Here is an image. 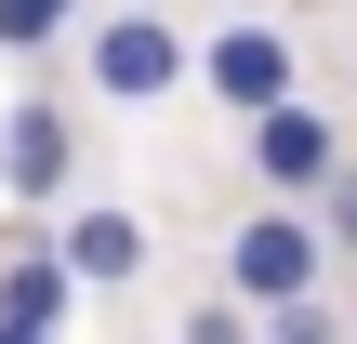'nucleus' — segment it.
<instances>
[{"instance_id":"f257e3e1","label":"nucleus","mask_w":357,"mask_h":344,"mask_svg":"<svg viewBox=\"0 0 357 344\" xmlns=\"http://www.w3.org/2000/svg\"><path fill=\"white\" fill-rule=\"evenodd\" d=\"M318 265H331V239H318L305 212H252V225L225 239V292H238V305H305Z\"/></svg>"},{"instance_id":"f03ea898","label":"nucleus","mask_w":357,"mask_h":344,"mask_svg":"<svg viewBox=\"0 0 357 344\" xmlns=\"http://www.w3.org/2000/svg\"><path fill=\"white\" fill-rule=\"evenodd\" d=\"M185 66H199V53H185V40H172L159 13H106V27H93V93H119V106L172 93Z\"/></svg>"},{"instance_id":"7ed1b4c3","label":"nucleus","mask_w":357,"mask_h":344,"mask_svg":"<svg viewBox=\"0 0 357 344\" xmlns=\"http://www.w3.org/2000/svg\"><path fill=\"white\" fill-rule=\"evenodd\" d=\"M199 80H212L238 119H265V106H291V40L238 13V27H212V40H199Z\"/></svg>"},{"instance_id":"20e7f679","label":"nucleus","mask_w":357,"mask_h":344,"mask_svg":"<svg viewBox=\"0 0 357 344\" xmlns=\"http://www.w3.org/2000/svg\"><path fill=\"white\" fill-rule=\"evenodd\" d=\"M252 172H265L278 199H318V186L344 172V133H331V119L291 93V106H265V119H252Z\"/></svg>"},{"instance_id":"39448f33","label":"nucleus","mask_w":357,"mask_h":344,"mask_svg":"<svg viewBox=\"0 0 357 344\" xmlns=\"http://www.w3.org/2000/svg\"><path fill=\"white\" fill-rule=\"evenodd\" d=\"M66 172H79V133H66V106L26 93V106L0 119V186H13V199H66Z\"/></svg>"},{"instance_id":"423d86ee","label":"nucleus","mask_w":357,"mask_h":344,"mask_svg":"<svg viewBox=\"0 0 357 344\" xmlns=\"http://www.w3.org/2000/svg\"><path fill=\"white\" fill-rule=\"evenodd\" d=\"M66 292H79V265H66V239H40L26 265H0V318H26V331H53V318H66Z\"/></svg>"},{"instance_id":"0eeeda50","label":"nucleus","mask_w":357,"mask_h":344,"mask_svg":"<svg viewBox=\"0 0 357 344\" xmlns=\"http://www.w3.org/2000/svg\"><path fill=\"white\" fill-rule=\"evenodd\" d=\"M66 265H79V278H132V265H146V225H132V212H79V225H66Z\"/></svg>"},{"instance_id":"6e6552de","label":"nucleus","mask_w":357,"mask_h":344,"mask_svg":"<svg viewBox=\"0 0 357 344\" xmlns=\"http://www.w3.org/2000/svg\"><path fill=\"white\" fill-rule=\"evenodd\" d=\"M66 13H79V0H0V53H40Z\"/></svg>"},{"instance_id":"1a4fd4ad","label":"nucleus","mask_w":357,"mask_h":344,"mask_svg":"<svg viewBox=\"0 0 357 344\" xmlns=\"http://www.w3.org/2000/svg\"><path fill=\"white\" fill-rule=\"evenodd\" d=\"M265 344H344V331H331V305L305 292V305H265Z\"/></svg>"},{"instance_id":"9d476101","label":"nucleus","mask_w":357,"mask_h":344,"mask_svg":"<svg viewBox=\"0 0 357 344\" xmlns=\"http://www.w3.org/2000/svg\"><path fill=\"white\" fill-rule=\"evenodd\" d=\"M318 239H357V172H331V186H318Z\"/></svg>"},{"instance_id":"9b49d317","label":"nucleus","mask_w":357,"mask_h":344,"mask_svg":"<svg viewBox=\"0 0 357 344\" xmlns=\"http://www.w3.org/2000/svg\"><path fill=\"white\" fill-rule=\"evenodd\" d=\"M185 344H252V331H238V305H199V318H185Z\"/></svg>"},{"instance_id":"f8f14e48","label":"nucleus","mask_w":357,"mask_h":344,"mask_svg":"<svg viewBox=\"0 0 357 344\" xmlns=\"http://www.w3.org/2000/svg\"><path fill=\"white\" fill-rule=\"evenodd\" d=\"M0 344H53V331H26V318H0Z\"/></svg>"}]
</instances>
